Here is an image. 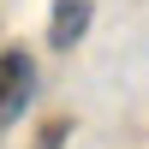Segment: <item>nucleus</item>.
<instances>
[{
  "mask_svg": "<svg viewBox=\"0 0 149 149\" xmlns=\"http://www.w3.org/2000/svg\"><path fill=\"white\" fill-rule=\"evenodd\" d=\"M30 102H36V60L24 48H0V131L18 125Z\"/></svg>",
  "mask_w": 149,
  "mask_h": 149,
  "instance_id": "f257e3e1",
  "label": "nucleus"
},
{
  "mask_svg": "<svg viewBox=\"0 0 149 149\" xmlns=\"http://www.w3.org/2000/svg\"><path fill=\"white\" fill-rule=\"evenodd\" d=\"M90 18H95L90 0H54V12H48V48L72 54V48L90 36Z\"/></svg>",
  "mask_w": 149,
  "mask_h": 149,
  "instance_id": "f03ea898",
  "label": "nucleus"
},
{
  "mask_svg": "<svg viewBox=\"0 0 149 149\" xmlns=\"http://www.w3.org/2000/svg\"><path fill=\"white\" fill-rule=\"evenodd\" d=\"M66 137H72V125H48L42 137H36V149H66Z\"/></svg>",
  "mask_w": 149,
  "mask_h": 149,
  "instance_id": "7ed1b4c3",
  "label": "nucleus"
}]
</instances>
